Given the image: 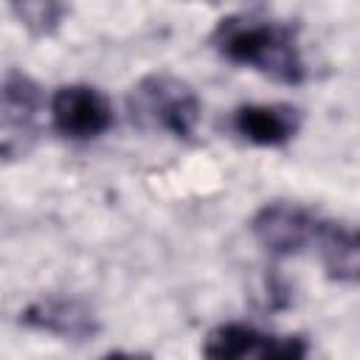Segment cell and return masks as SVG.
Wrapping results in <instances>:
<instances>
[{"instance_id":"6da1fadb","label":"cell","mask_w":360,"mask_h":360,"mask_svg":"<svg viewBox=\"0 0 360 360\" xmlns=\"http://www.w3.org/2000/svg\"><path fill=\"white\" fill-rule=\"evenodd\" d=\"M208 45L225 62L250 68L278 84L295 87L307 79L298 31L290 22L248 11L228 14L211 28Z\"/></svg>"},{"instance_id":"7a4b0ae2","label":"cell","mask_w":360,"mask_h":360,"mask_svg":"<svg viewBox=\"0 0 360 360\" xmlns=\"http://www.w3.org/2000/svg\"><path fill=\"white\" fill-rule=\"evenodd\" d=\"M127 107L138 127L163 132L177 141H191L202 118V107L194 87L172 73L143 76L129 90Z\"/></svg>"},{"instance_id":"3957f363","label":"cell","mask_w":360,"mask_h":360,"mask_svg":"<svg viewBox=\"0 0 360 360\" xmlns=\"http://www.w3.org/2000/svg\"><path fill=\"white\" fill-rule=\"evenodd\" d=\"M45 93L39 82L22 70L0 79V160H20L39 141V112Z\"/></svg>"},{"instance_id":"277c9868","label":"cell","mask_w":360,"mask_h":360,"mask_svg":"<svg viewBox=\"0 0 360 360\" xmlns=\"http://www.w3.org/2000/svg\"><path fill=\"white\" fill-rule=\"evenodd\" d=\"M318 225H321V214L298 202L276 200L253 214L250 233L270 256H298L312 248Z\"/></svg>"},{"instance_id":"5b68a950","label":"cell","mask_w":360,"mask_h":360,"mask_svg":"<svg viewBox=\"0 0 360 360\" xmlns=\"http://www.w3.org/2000/svg\"><path fill=\"white\" fill-rule=\"evenodd\" d=\"M48 107L53 129L68 141L101 138L115 121L110 98L93 84H62Z\"/></svg>"},{"instance_id":"8992f818","label":"cell","mask_w":360,"mask_h":360,"mask_svg":"<svg viewBox=\"0 0 360 360\" xmlns=\"http://www.w3.org/2000/svg\"><path fill=\"white\" fill-rule=\"evenodd\" d=\"M309 346L304 338L292 335H270L250 323H219L205 335L202 354L219 357V360H245V357H262V360H298L307 357Z\"/></svg>"},{"instance_id":"52a82bcc","label":"cell","mask_w":360,"mask_h":360,"mask_svg":"<svg viewBox=\"0 0 360 360\" xmlns=\"http://www.w3.org/2000/svg\"><path fill=\"white\" fill-rule=\"evenodd\" d=\"M20 323L37 332L56 335L62 340H93L101 329L93 307L76 295H39L20 312Z\"/></svg>"},{"instance_id":"ba28073f","label":"cell","mask_w":360,"mask_h":360,"mask_svg":"<svg viewBox=\"0 0 360 360\" xmlns=\"http://www.w3.org/2000/svg\"><path fill=\"white\" fill-rule=\"evenodd\" d=\"M233 132L253 146H284L301 129V112L292 104H242L231 115Z\"/></svg>"},{"instance_id":"9c48e42d","label":"cell","mask_w":360,"mask_h":360,"mask_svg":"<svg viewBox=\"0 0 360 360\" xmlns=\"http://www.w3.org/2000/svg\"><path fill=\"white\" fill-rule=\"evenodd\" d=\"M312 250L318 253L326 276L340 284H354L360 273V248H357V231L346 222L321 217Z\"/></svg>"},{"instance_id":"30bf717a","label":"cell","mask_w":360,"mask_h":360,"mask_svg":"<svg viewBox=\"0 0 360 360\" xmlns=\"http://www.w3.org/2000/svg\"><path fill=\"white\" fill-rule=\"evenodd\" d=\"M8 8L17 22L37 39L53 37L68 14L65 0H8Z\"/></svg>"}]
</instances>
